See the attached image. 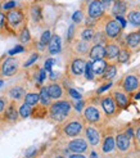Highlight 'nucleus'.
Segmentation results:
<instances>
[{"mask_svg":"<svg viewBox=\"0 0 140 158\" xmlns=\"http://www.w3.org/2000/svg\"><path fill=\"white\" fill-rule=\"evenodd\" d=\"M5 19H6V28L9 35L18 36L19 31L27 26V17L26 13L19 8H13L10 10L5 12Z\"/></svg>","mask_w":140,"mask_h":158,"instance_id":"obj_1","label":"nucleus"},{"mask_svg":"<svg viewBox=\"0 0 140 158\" xmlns=\"http://www.w3.org/2000/svg\"><path fill=\"white\" fill-rule=\"evenodd\" d=\"M72 103L67 99L56 100L48 107V117L54 122H64L71 116Z\"/></svg>","mask_w":140,"mask_h":158,"instance_id":"obj_2","label":"nucleus"},{"mask_svg":"<svg viewBox=\"0 0 140 158\" xmlns=\"http://www.w3.org/2000/svg\"><path fill=\"white\" fill-rule=\"evenodd\" d=\"M85 121L81 116H69L63 122V126L60 129V134L64 138H77L84 132Z\"/></svg>","mask_w":140,"mask_h":158,"instance_id":"obj_3","label":"nucleus"},{"mask_svg":"<svg viewBox=\"0 0 140 158\" xmlns=\"http://www.w3.org/2000/svg\"><path fill=\"white\" fill-rule=\"evenodd\" d=\"M82 118L85 122L90 125H102L105 122L107 116L103 112L100 104L97 103H85V107L82 109Z\"/></svg>","mask_w":140,"mask_h":158,"instance_id":"obj_4","label":"nucleus"},{"mask_svg":"<svg viewBox=\"0 0 140 158\" xmlns=\"http://www.w3.org/2000/svg\"><path fill=\"white\" fill-rule=\"evenodd\" d=\"M85 66H86V59L84 57H75L71 58L67 66V75L69 77H81L84 76Z\"/></svg>","mask_w":140,"mask_h":158,"instance_id":"obj_5","label":"nucleus"},{"mask_svg":"<svg viewBox=\"0 0 140 158\" xmlns=\"http://www.w3.org/2000/svg\"><path fill=\"white\" fill-rule=\"evenodd\" d=\"M18 69H19V60L12 57V55L4 58L3 62L0 63V75L3 77H12L18 72Z\"/></svg>","mask_w":140,"mask_h":158,"instance_id":"obj_6","label":"nucleus"},{"mask_svg":"<svg viewBox=\"0 0 140 158\" xmlns=\"http://www.w3.org/2000/svg\"><path fill=\"white\" fill-rule=\"evenodd\" d=\"M120 88L122 90H125L127 94L135 93L140 89V76L136 73H126L122 77V80L120 82Z\"/></svg>","mask_w":140,"mask_h":158,"instance_id":"obj_7","label":"nucleus"},{"mask_svg":"<svg viewBox=\"0 0 140 158\" xmlns=\"http://www.w3.org/2000/svg\"><path fill=\"white\" fill-rule=\"evenodd\" d=\"M105 14V6L99 0H88L86 2V15L91 19H102Z\"/></svg>","mask_w":140,"mask_h":158,"instance_id":"obj_8","label":"nucleus"},{"mask_svg":"<svg viewBox=\"0 0 140 158\" xmlns=\"http://www.w3.org/2000/svg\"><path fill=\"white\" fill-rule=\"evenodd\" d=\"M122 27L120 23L116 21L114 18H111L108 17L105 23H104V28H103V32L104 35L107 36L108 40H116V39H118L122 34Z\"/></svg>","mask_w":140,"mask_h":158,"instance_id":"obj_9","label":"nucleus"},{"mask_svg":"<svg viewBox=\"0 0 140 158\" xmlns=\"http://www.w3.org/2000/svg\"><path fill=\"white\" fill-rule=\"evenodd\" d=\"M116 149L117 152L122 153V154H127L134 152V143H133V139H130L125 132H120L117 136H116Z\"/></svg>","mask_w":140,"mask_h":158,"instance_id":"obj_10","label":"nucleus"},{"mask_svg":"<svg viewBox=\"0 0 140 158\" xmlns=\"http://www.w3.org/2000/svg\"><path fill=\"white\" fill-rule=\"evenodd\" d=\"M84 134H85V138H86V141L91 147H98L100 144V141H102V132H100V130L95 125H90V123L85 125Z\"/></svg>","mask_w":140,"mask_h":158,"instance_id":"obj_11","label":"nucleus"},{"mask_svg":"<svg viewBox=\"0 0 140 158\" xmlns=\"http://www.w3.org/2000/svg\"><path fill=\"white\" fill-rule=\"evenodd\" d=\"M100 107H102L103 112L105 113V116H107L108 118L117 116L118 112L121 110V109L117 107V104H116V102H114V99L112 98L111 94L102 97V99H100Z\"/></svg>","mask_w":140,"mask_h":158,"instance_id":"obj_12","label":"nucleus"},{"mask_svg":"<svg viewBox=\"0 0 140 158\" xmlns=\"http://www.w3.org/2000/svg\"><path fill=\"white\" fill-rule=\"evenodd\" d=\"M111 95H112V98L116 102V104H117V107L121 110L129 108V106H130V97H129V94L125 90H122L120 88V86H117V88H114L112 90Z\"/></svg>","mask_w":140,"mask_h":158,"instance_id":"obj_13","label":"nucleus"},{"mask_svg":"<svg viewBox=\"0 0 140 158\" xmlns=\"http://www.w3.org/2000/svg\"><path fill=\"white\" fill-rule=\"evenodd\" d=\"M67 149L71 153H86L89 151V143L84 138H72L67 143Z\"/></svg>","mask_w":140,"mask_h":158,"instance_id":"obj_14","label":"nucleus"},{"mask_svg":"<svg viewBox=\"0 0 140 158\" xmlns=\"http://www.w3.org/2000/svg\"><path fill=\"white\" fill-rule=\"evenodd\" d=\"M2 118L3 121H6V122H10V123H14V122H17V120L19 118L18 116V108H17V103L15 102H9L5 108V110L3 112L2 114Z\"/></svg>","mask_w":140,"mask_h":158,"instance_id":"obj_15","label":"nucleus"},{"mask_svg":"<svg viewBox=\"0 0 140 158\" xmlns=\"http://www.w3.org/2000/svg\"><path fill=\"white\" fill-rule=\"evenodd\" d=\"M91 48V41H86V40H73L72 43V52L75 53V55L77 57H84L85 55H88L89 50Z\"/></svg>","mask_w":140,"mask_h":158,"instance_id":"obj_16","label":"nucleus"},{"mask_svg":"<svg viewBox=\"0 0 140 158\" xmlns=\"http://www.w3.org/2000/svg\"><path fill=\"white\" fill-rule=\"evenodd\" d=\"M120 49H121L120 44H117L114 40H108V43L104 45V50H105L104 59H105V60H108V62L114 60L116 58H117Z\"/></svg>","mask_w":140,"mask_h":158,"instance_id":"obj_17","label":"nucleus"},{"mask_svg":"<svg viewBox=\"0 0 140 158\" xmlns=\"http://www.w3.org/2000/svg\"><path fill=\"white\" fill-rule=\"evenodd\" d=\"M100 151L103 154H111L116 151V140L112 134H107L100 141Z\"/></svg>","mask_w":140,"mask_h":158,"instance_id":"obj_18","label":"nucleus"},{"mask_svg":"<svg viewBox=\"0 0 140 158\" xmlns=\"http://www.w3.org/2000/svg\"><path fill=\"white\" fill-rule=\"evenodd\" d=\"M46 89H48V93H49V97L51 98V100H59L64 97V89L63 86L60 84L53 81L51 84H49L46 86Z\"/></svg>","mask_w":140,"mask_h":158,"instance_id":"obj_19","label":"nucleus"},{"mask_svg":"<svg viewBox=\"0 0 140 158\" xmlns=\"http://www.w3.org/2000/svg\"><path fill=\"white\" fill-rule=\"evenodd\" d=\"M125 46L131 52H139L140 50V36L138 32H131L125 39Z\"/></svg>","mask_w":140,"mask_h":158,"instance_id":"obj_20","label":"nucleus"},{"mask_svg":"<svg viewBox=\"0 0 140 158\" xmlns=\"http://www.w3.org/2000/svg\"><path fill=\"white\" fill-rule=\"evenodd\" d=\"M89 59L90 60H98V59H104L105 50H104V45H99V44H93L91 48L88 53Z\"/></svg>","mask_w":140,"mask_h":158,"instance_id":"obj_21","label":"nucleus"},{"mask_svg":"<svg viewBox=\"0 0 140 158\" xmlns=\"http://www.w3.org/2000/svg\"><path fill=\"white\" fill-rule=\"evenodd\" d=\"M26 95V90L25 88H22V86H13L8 90V97H9L13 102H21L23 100Z\"/></svg>","mask_w":140,"mask_h":158,"instance_id":"obj_22","label":"nucleus"},{"mask_svg":"<svg viewBox=\"0 0 140 158\" xmlns=\"http://www.w3.org/2000/svg\"><path fill=\"white\" fill-rule=\"evenodd\" d=\"M62 50V40L59 35H51V39L48 44V52L50 54H58Z\"/></svg>","mask_w":140,"mask_h":158,"instance_id":"obj_23","label":"nucleus"},{"mask_svg":"<svg viewBox=\"0 0 140 158\" xmlns=\"http://www.w3.org/2000/svg\"><path fill=\"white\" fill-rule=\"evenodd\" d=\"M30 15L31 19H32L35 23H41L44 17H43V8L40 4H32L30 8Z\"/></svg>","mask_w":140,"mask_h":158,"instance_id":"obj_24","label":"nucleus"},{"mask_svg":"<svg viewBox=\"0 0 140 158\" xmlns=\"http://www.w3.org/2000/svg\"><path fill=\"white\" fill-rule=\"evenodd\" d=\"M116 75H117V66H116L114 63H108L103 75L100 76V78L104 81H111L112 78L116 77Z\"/></svg>","mask_w":140,"mask_h":158,"instance_id":"obj_25","label":"nucleus"},{"mask_svg":"<svg viewBox=\"0 0 140 158\" xmlns=\"http://www.w3.org/2000/svg\"><path fill=\"white\" fill-rule=\"evenodd\" d=\"M107 60L105 59H98V60H93L91 62V68H93V72H94L95 76L100 77L103 75L104 72V69L107 67Z\"/></svg>","mask_w":140,"mask_h":158,"instance_id":"obj_26","label":"nucleus"},{"mask_svg":"<svg viewBox=\"0 0 140 158\" xmlns=\"http://www.w3.org/2000/svg\"><path fill=\"white\" fill-rule=\"evenodd\" d=\"M127 12V4L125 0H114L112 5V13L114 15H123Z\"/></svg>","mask_w":140,"mask_h":158,"instance_id":"obj_27","label":"nucleus"},{"mask_svg":"<svg viewBox=\"0 0 140 158\" xmlns=\"http://www.w3.org/2000/svg\"><path fill=\"white\" fill-rule=\"evenodd\" d=\"M39 104H41L46 108L51 104V98L49 97L46 86H41V89H40V93H39Z\"/></svg>","mask_w":140,"mask_h":158,"instance_id":"obj_28","label":"nucleus"},{"mask_svg":"<svg viewBox=\"0 0 140 158\" xmlns=\"http://www.w3.org/2000/svg\"><path fill=\"white\" fill-rule=\"evenodd\" d=\"M130 58H131V50L127 48V46H125V44H123L121 46V49L118 52V55H117V58L116 59H117L118 63H129Z\"/></svg>","mask_w":140,"mask_h":158,"instance_id":"obj_29","label":"nucleus"},{"mask_svg":"<svg viewBox=\"0 0 140 158\" xmlns=\"http://www.w3.org/2000/svg\"><path fill=\"white\" fill-rule=\"evenodd\" d=\"M50 39H51V31L50 30H45L44 32L41 34V36H40V41H39V44H37V48L40 50H44L46 46H48Z\"/></svg>","mask_w":140,"mask_h":158,"instance_id":"obj_30","label":"nucleus"},{"mask_svg":"<svg viewBox=\"0 0 140 158\" xmlns=\"http://www.w3.org/2000/svg\"><path fill=\"white\" fill-rule=\"evenodd\" d=\"M18 39H19V41H21V45H27L31 43V34H30V31H28V27H23L21 31H19V34H18Z\"/></svg>","mask_w":140,"mask_h":158,"instance_id":"obj_31","label":"nucleus"},{"mask_svg":"<svg viewBox=\"0 0 140 158\" xmlns=\"http://www.w3.org/2000/svg\"><path fill=\"white\" fill-rule=\"evenodd\" d=\"M31 114H32V107L26 104V103H22L19 106V108H18V116H19V118H23V120H25V118L31 117Z\"/></svg>","mask_w":140,"mask_h":158,"instance_id":"obj_32","label":"nucleus"},{"mask_svg":"<svg viewBox=\"0 0 140 158\" xmlns=\"http://www.w3.org/2000/svg\"><path fill=\"white\" fill-rule=\"evenodd\" d=\"M23 103H26L31 107H35L39 104V93H27L23 98Z\"/></svg>","mask_w":140,"mask_h":158,"instance_id":"obj_33","label":"nucleus"},{"mask_svg":"<svg viewBox=\"0 0 140 158\" xmlns=\"http://www.w3.org/2000/svg\"><path fill=\"white\" fill-rule=\"evenodd\" d=\"M91 43L93 44H99V45H105L108 43V39L104 35L103 31H95L94 36H93V39H91Z\"/></svg>","mask_w":140,"mask_h":158,"instance_id":"obj_34","label":"nucleus"},{"mask_svg":"<svg viewBox=\"0 0 140 158\" xmlns=\"http://www.w3.org/2000/svg\"><path fill=\"white\" fill-rule=\"evenodd\" d=\"M95 30L93 27H86L85 26L81 31H80V39L81 40H86V41H91L93 36H94Z\"/></svg>","mask_w":140,"mask_h":158,"instance_id":"obj_35","label":"nucleus"},{"mask_svg":"<svg viewBox=\"0 0 140 158\" xmlns=\"http://www.w3.org/2000/svg\"><path fill=\"white\" fill-rule=\"evenodd\" d=\"M127 21L135 27H140V10H133L127 15Z\"/></svg>","mask_w":140,"mask_h":158,"instance_id":"obj_36","label":"nucleus"},{"mask_svg":"<svg viewBox=\"0 0 140 158\" xmlns=\"http://www.w3.org/2000/svg\"><path fill=\"white\" fill-rule=\"evenodd\" d=\"M84 77L86 78L89 81H93L94 80V72H93V68H91V62H88L86 60V66H85V71H84Z\"/></svg>","mask_w":140,"mask_h":158,"instance_id":"obj_37","label":"nucleus"},{"mask_svg":"<svg viewBox=\"0 0 140 158\" xmlns=\"http://www.w3.org/2000/svg\"><path fill=\"white\" fill-rule=\"evenodd\" d=\"M4 32H6L8 35H9V32H8V28H6L5 12L0 9V34H4Z\"/></svg>","mask_w":140,"mask_h":158,"instance_id":"obj_38","label":"nucleus"},{"mask_svg":"<svg viewBox=\"0 0 140 158\" xmlns=\"http://www.w3.org/2000/svg\"><path fill=\"white\" fill-rule=\"evenodd\" d=\"M75 35H76V26H75V23H72L68 28V32H67V41L72 43L73 39H75Z\"/></svg>","mask_w":140,"mask_h":158,"instance_id":"obj_39","label":"nucleus"},{"mask_svg":"<svg viewBox=\"0 0 140 158\" xmlns=\"http://www.w3.org/2000/svg\"><path fill=\"white\" fill-rule=\"evenodd\" d=\"M72 21H73V23L76 25H79V23H81L82 21H84V13H82V10H76L73 14H72Z\"/></svg>","mask_w":140,"mask_h":158,"instance_id":"obj_40","label":"nucleus"},{"mask_svg":"<svg viewBox=\"0 0 140 158\" xmlns=\"http://www.w3.org/2000/svg\"><path fill=\"white\" fill-rule=\"evenodd\" d=\"M45 78H46V71L44 68H40L37 71V77H36V81L39 85H43V82L45 81Z\"/></svg>","mask_w":140,"mask_h":158,"instance_id":"obj_41","label":"nucleus"},{"mask_svg":"<svg viewBox=\"0 0 140 158\" xmlns=\"http://www.w3.org/2000/svg\"><path fill=\"white\" fill-rule=\"evenodd\" d=\"M84 107H85V102L82 99H79V100H76V102H73V103H72V108H75L79 113L82 112Z\"/></svg>","mask_w":140,"mask_h":158,"instance_id":"obj_42","label":"nucleus"},{"mask_svg":"<svg viewBox=\"0 0 140 158\" xmlns=\"http://www.w3.org/2000/svg\"><path fill=\"white\" fill-rule=\"evenodd\" d=\"M67 93H68V95L71 97V98H73L75 100H79V99H82V95L81 94L77 91V90H75V89H72V88H68L67 89Z\"/></svg>","mask_w":140,"mask_h":158,"instance_id":"obj_43","label":"nucleus"},{"mask_svg":"<svg viewBox=\"0 0 140 158\" xmlns=\"http://www.w3.org/2000/svg\"><path fill=\"white\" fill-rule=\"evenodd\" d=\"M17 6V3L14 2V0H8V2H5L3 5H2V10H10L13 9V8Z\"/></svg>","mask_w":140,"mask_h":158,"instance_id":"obj_44","label":"nucleus"},{"mask_svg":"<svg viewBox=\"0 0 140 158\" xmlns=\"http://www.w3.org/2000/svg\"><path fill=\"white\" fill-rule=\"evenodd\" d=\"M134 143H135L134 145L140 149V126H138L134 130Z\"/></svg>","mask_w":140,"mask_h":158,"instance_id":"obj_45","label":"nucleus"},{"mask_svg":"<svg viewBox=\"0 0 140 158\" xmlns=\"http://www.w3.org/2000/svg\"><path fill=\"white\" fill-rule=\"evenodd\" d=\"M37 59H39V53H34V54L27 59V62L25 63V64H23V67H30V66H32Z\"/></svg>","mask_w":140,"mask_h":158,"instance_id":"obj_46","label":"nucleus"},{"mask_svg":"<svg viewBox=\"0 0 140 158\" xmlns=\"http://www.w3.org/2000/svg\"><path fill=\"white\" fill-rule=\"evenodd\" d=\"M8 103H9V100H8L5 97H0V117H2L3 112L5 110V108H6Z\"/></svg>","mask_w":140,"mask_h":158,"instance_id":"obj_47","label":"nucleus"},{"mask_svg":"<svg viewBox=\"0 0 140 158\" xmlns=\"http://www.w3.org/2000/svg\"><path fill=\"white\" fill-rule=\"evenodd\" d=\"M22 52H25V46H23V45H17V46H14L13 49H10L9 52H8V54H9V55H14V54L22 53Z\"/></svg>","mask_w":140,"mask_h":158,"instance_id":"obj_48","label":"nucleus"},{"mask_svg":"<svg viewBox=\"0 0 140 158\" xmlns=\"http://www.w3.org/2000/svg\"><path fill=\"white\" fill-rule=\"evenodd\" d=\"M112 85H113V82H111V81H108V82H105V84H103L102 86H100V88L98 89V94H103L104 91H107L108 89H109V88H112Z\"/></svg>","mask_w":140,"mask_h":158,"instance_id":"obj_49","label":"nucleus"},{"mask_svg":"<svg viewBox=\"0 0 140 158\" xmlns=\"http://www.w3.org/2000/svg\"><path fill=\"white\" fill-rule=\"evenodd\" d=\"M54 63H56V60L51 59V58L46 59V60H45V64H44V69L46 71V72H50V71H51V67H53Z\"/></svg>","mask_w":140,"mask_h":158,"instance_id":"obj_50","label":"nucleus"},{"mask_svg":"<svg viewBox=\"0 0 140 158\" xmlns=\"http://www.w3.org/2000/svg\"><path fill=\"white\" fill-rule=\"evenodd\" d=\"M114 19L120 23L122 28H125V27H126V25H127V19L123 18V15H116V18H114Z\"/></svg>","mask_w":140,"mask_h":158,"instance_id":"obj_51","label":"nucleus"},{"mask_svg":"<svg viewBox=\"0 0 140 158\" xmlns=\"http://www.w3.org/2000/svg\"><path fill=\"white\" fill-rule=\"evenodd\" d=\"M99 2H100V3H102V4H103L105 8H107V6H109V5H111V4L114 2V0H99Z\"/></svg>","mask_w":140,"mask_h":158,"instance_id":"obj_52","label":"nucleus"},{"mask_svg":"<svg viewBox=\"0 0 140 158\" xmlns=\"http://www.w3.org/2000/svg\"><path fill=\"white\" fill-rule=\"evenodd\" d=\"M68 158H86L82 153H72Z\"/></svg>","mask_w":140,"mask_h":158,"instance_id":"obj_53","label":"nucleus"},{"mask_svg":"<svg viewBox=\"0 0 140 158\" xmlns=\"http://www.w3.org/2000/svg\"><path fill=\"white\" fill-rule=\"evenodd\" d=\"M89 158H99V154H98V152H95V151H91V152H90V156H89Z\"/></svg>","mask_w":140,"mask_h":158,"instance_id":"obj_54","label":"nucleus"},{"mask_svg":"<svg viewBox=\"0 0 140 158\" xmlns=\"http://www.w3.org/2000/svg\"><path fill=\"white\" fill-rule=\"evenodd\" d=\"M135 99H140V91H138V93L135 94Z\"/></svg>","mask_w":140,"mask_h":158,"instance_id":"obj_55","label":"nucleus"},{"mask_svg":"<svg viewBox=\"0 0 140 158\" xmlns=\"http://www.w3.org/2000/svg\"><path fill=\"white\" fill-rule=\"evenodd\" d=\"M3 85H4V81H3V80H0V88H2Z\"/></svg>","mask_w":140,"mask_h":158,"instance_id":"obj_56","label":"nucleus"},{"mask_svg":"<svg viewBox=\"0 0 140 158\" xmlns=\"http://www.w3.org/2000/svg\"><path fill=\"white\" fill-rule=\"evenodd\" d=\"M57 158H64L63 156H57Z\"/></svg>","mask_w":140,"mask_h":158,"instance_id":"obj_57","label":"nucleus"},{"mask_svg":"<svg viewBox=\"0 0 140 158\" xmlns=\"http://www.w3.org/2000/svg\"><path fill=\"white\" fill-rule=\"evenodd\" d=\"M138 34H139V36H140V27H139V31H138Z\"/></svg>","mask_w":140,"mask_h":158,"instance_id":"obj_58","label":"nucleus"},{"mask_svg":"<svg viewBox=\"0 0 140 158\" xmlns=\"http://www.w3.org/2000/svg\"><path fill=\"white\" fill-rule=\"evenodd\" d=\"M125 158H131V157H125Z\"/></svg>","mask_w":140,"mask_h":158,"instance_id":"obj_59","label":"nucleus"}]
</instances>
